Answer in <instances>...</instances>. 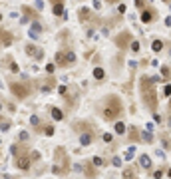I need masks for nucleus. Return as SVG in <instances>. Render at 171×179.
<instances>
[{
  "mask_svg": "<svg viewBox=\"0 0 171 179\" xmlns=\"http://www.w3.org/2000/svg\"><path fill=\"white\" fill-rule=\"evenodd\" d=\"M163 82L157 76H139L137 82V92H139V99H141V106L145 107V112L155 113L159 110V94H157V84Z\"/></svg>",
  "mask_w": 171,
  "mask_h": 179,
  "instance_id": "nucleus-1",
  "label": "nucleus"
},
{
  "mask_svg": "<svg viewBox=\"0 0 171 179\" xmlns=\"http://www.w3.org/2000/svg\"><path fill=\"white\" fill-rule=\"evenodd\" d=\"M98 115L104 121L107 123H113V121H118L125 115V106H124V99L121 96L118 94H105L104 98L98 102Z\"/></svg>",
  "mask_w": 171,
  "mask_h": 179,
  "instance_id": "nucleus-2",
  "label": "nucleus"
},
{
  "mask_svg": "<svg viewBox=\"0 0 171 179\" xmlns=\"http://www.w3.org/2000/svg\"><path fill=\"white\" fill-rule=\"evenodd\" d=\"M72 163H70V157H68V153L64 147H56L54 149V167L52 171L56 173V175H68L70 173V169H72Z\"/></svg>",
  "mask_w": 171,
  "mask_h": 179,
  "instance_id": "nucleus-3",
  "label": "nucleus"
},
{
  "mask_svg": "<svg viewBox=\"0 0 171 179\" xmlns=\"http://www.w3.org/2000/svg\"><path fill=\"white\" fill-rule=\"evenodd\" d=\"M10 92L14 94V98L26 99V98L32 96L34 84H28V82H10Z\"/></svg>",
  "mask_w": 171,
  "mask_h": 179,
  "instance_id": "nucleus-4",
  "label": "nucleus"
},
{
  "mask_svg": "<svg viewBox=\"0 0 171 179\" xmlns=\"http://www.w3.org/2000/svg\"><path fill=\"white\" fill-rule=\"evenodd\" d=\"M132 40H133L132 30L124 28V30H119V32L113 36V46L118 48L119 52H127V50H129V44H132Z\"/></svg>",
  "mask_w": 171,
  "mask_h": 179,
  "instance_id": "nucleus-5",
  "label": "nucleus"
},
{
  "mask_svg": "<svg viewBox=\"0 0 171 179\" xmlns=\"http://www.w3.org/2000/svg\"><path fill=\"white\" fill-rule=\"evenodd\" d=\"M72 64H76L74 50H60V52H56V66L58 68H66V66H72Z\"/></svg>",
  "mask_w": 171,
  "mask_h": 179,
  "instance_id": "nucleus-6",
  "label": "nucleus"
},
{
  "mask_svg": "<svg viewBox=\"0 0 171 179\" xmlns=\"http://www.w3.org/2000/svg\"><path fill=\"white\" fill-rule=\"evenodd\" d=\"M139 20L143 22V24H153V22H157L159 20V10L155 6H145L141 12H139Z\"/></svg>",
  "mask_w": 171,
  "mask_h": 179,
  "instance_id": "nucleus-7",
  "label": "nucleus"
},
{
  "mask_svg": "<svg viewBox=\"0 0 171 179\" xmlns=\"http://www.w3.org/2000/svg\"><path fill=\"white\" fill-rule=\"evenodd\" d=\"M14 165L18 167V169H22V171H28L30 169V165H32V155L30 153H22V155H18V157H14Z\"/></svg>",
  "mask_w": 171,
  "mask_h": 179,
  "instance_id": "nucleus-8",
  "label": "nucleus"
},
{
  "mask_svg": "<svg viewBox=\"0 0 171 179\" xmlns=\"http://www.w3.org/2000/svg\"><path fill=\"white\" fill-rule=\"evenodd\" d=\"M141 127L137 126H127V137H129V143H141Z\"/></svg>",
  "mask_w": 171,
  "mask_h": 179,
  "instance_id": "nucleus-9",
  "label": "nucleus"
},
{
  "mask_svg": "<svg viewBox=\"0 0 171 179\" xmlns=\"http://www.w3.org/2000/svg\"><path fill=\"white\" fill-rule=\"evenodd\" d=\"M64 4H66V0H50V6H52L54 16H68V14L64 12Z\"/></svg>",
  "mask_w": 171,
  "mask_h": 179,
  "instance_id": "nucleus-10",
  "label": "nucleus"
},
{
  "mask_svg": "<svg viewBox=\"0 0 171 179\" xmlns=\"http://www.w3.org/2000/svg\"><path fill=\"white\" fill-rule=\"evenodd\" d=\"M96 141V129H90V132H82L80 133V143L82 145H92Z\"/></svg>",
  "mask_w": 171,
  "mask_h": 179,
  "instance_id": "nucleus-11",
  "label": "nucleus"
},
{
  "mask_svg": "<svg viewBox=\"0 0 171 179\" xmlns=\"http://www.w3.org/2000/svg\"><path fill=\"white\" fill-rule=\"evenodd\" d=\"M80 169H82V171L86 173V177H88V179H94L96 175H98V171H96L98 167L94 165L92 161H86V163H82V167H80Z\"/></svg>",
  "mask_w": 171,
  "mask_h": 179,
  "instance_id": "nucleus-12",
  "label": "nucleus"
},
{
  "mask_svg": "<svg viewBox=\"0 0 171 179\" xmlns=\"http://www.w3.org/2000/svg\"><path fill=\"white\" fill-rule=\"evenodd\" d=\"M165 48H167V44H165V40H163V38L155 36V38L151 40V52H153V54H161Z\"/></svg>",
  "mask_w": 171,
  "mask_h": 179,
  "instance_id": "nucleus-13",
  "label": "nucleus"
},
{
  "mask_svg": "<svg viewBox=\"0 0 171 179\" xmlns=\"http://www.w3.org/2000/svg\"><path fill=\"white\" fill-rule=\"evenodd\" d=\"M38 84H40V90H42V92H52L54 86H56V80H54L52 76H48V78H44L42 82H38Z\"/></svg>",
  "mask_w": 171,
  "mask_h": 179,
  "instance_id": "nucleus-14",
  "label": "nucleus"
},
{
  "mask_svg": "<svg viewBox=\"0 0 171 179\" xmlns=\"http://www.w3.org/2000/svg\"><path fill=\"white\" fill-rule=\"evenodd\" d=\"M26 54L28 56H32V58H36V60L44 58V50H42V48H36L34 44H28L26 46Z\"/></svg>",
  "mask_w": 171,
  "mask_h": 179,
  "instance_id": "nucleus-15",
  "label": "nucleus"
},
{
  "mask_svg": "<svg viewBox=\"0 0 171 179\" xmlns=\"http://www.w3.org/2000/svg\"><path fill=\"white\" fill-rule=\"evenodd\" d=\"M139 167H141V169H145V171H151V157H149V155H147V153H141V155H139Z\"/></svg>",
  "mask_w": 171,
  "mask_h": 179,
  "instance_id": "nucleus-16",
  "label": "nucleus"
},
{
  "mask_svg": "<svg viewBox=\"0 0 171 179\" xmlns=\"http://www.w3.org/2000/svg\"><path fill=\"white\" fill-rule=\"evenodd\" d=\"M36 129H38V133H42V135H50V137H52L54 132H56L52 123H40V127H36Z\"/></svg>",
  "mask_w": 171,
  "mask_h": 179,
  "instance_id": "nucleus-17",
  "label": "nucleus"
},
{
  "mask_svg": "<svg viewBox=\"0 0 171 179\" xmlns=\"http://www.w3.org/2000/svg\"><path fill=\"white\" fill-rule=\"evenodd\" d=\"M78 18H80V22H92V12L86 6H82L78 10Z\"/></svg>",
  "mask_w": 171,
  "mask_h": 179,
  "instance_id": "nucleus-18",
  "label": "nucleus"
},
{
  "mask_svg": "<svg viewBox=\"0 0 171 179\" xmlns=\"http://www.w3.org/2000/svg\"><path fill=\"white\" fill-rule=\"evenodd\" d=\"M159 141H161V147L165 151H171V135L169 133H161L159 135Z\"/></svg>",
  "mask_w": 171,
  "mask_h": 179,
  "instance_id": "nucleus-19",
  "label": "nucleus"
},
{
  "mask_svg": "<svg viewBox=\"0 0 171 179\" xmlns=\"http://www.w3.org/2000/svg\"><path fill=\"white\" fill-rule=\"evenodd\" d=\"M159 74H161V80L163 82H171V66L163 64V66L159 68Z\"/></svg>",
  "mask_w": 171,
  "mask_h": 179,
  "instance_id": "nucleus-20",
  "label": "nucleus"
},
{
  "mask_svg": "<svg viewBox=\"0 0 171 179\" xmlns=\"http://www.w3.org/2000/svg\"><path fill=\"white\" fill-rule=\"evenodd\" d=\"M113 129H115V133H118V135H125V133H127V126H125L121 119L113 121Z\"/></svg>",
  "mask_w": 171,
  "mask_h": 179,
  "instance_id": "nucleus-21",
  "label": "nucleus"
},
{
  "mask_svg": "<svg viewBox=\"0 0 171 179\" xmlns=\"http://www.w3.org/2000/svg\"><path fill=\"white\" fill-rule=\"evenodd\" d=\"M50 115H52L54 121H62V119H64V112H62L60 107H56V106L50 107Z\"/></svg>",
  "mask_w": 171,
  "mask_h": 179,
  "instance_id": "nucleus-22",
  "label": "nucleus"
},
{
  "mask_svg": "<svg viewBox=\"0 0 171 179\" xmlns=\"http://www.w3.org/2000/svg\"><path fill=\"white\" fill-rule=\"evenodd\" d=\"M12 34L10 32H4V30H0V42H2V46H10L12 44Z\"/></svg>",
  "mask_w": 171,
  "mask_h": 179,
  "instance_id": "nucleus-23",
  "label": "nucleus"
},
{
  "mask_svg": "<svg viewBox=\"0 0 171 179\" xmlns=\"http://www.w3.org/2000/svg\"><path fill=\"white\" fill-rule=\"evenodd\" d=\"M92 76H94V80H96V82H104L105 80V70L104 68H94V72H92Z\"/></svg>",
  "mask_w": 171,
  "mask_h": 179,
  "instance_id": "nucleus-24",
  "label": "nucleus"
},
{
  "mask_svg": "<svg viewBox=\"0 0 171 179\" xmlns=\"http://www.w3.org/2000/svg\"><path fill=\"white\" fill-rule=\"evenodd\" d=\"M155 141V135H153L151 132H141V143H153Z\"/></svg>",
  "mask_w": 171,
  "mask_h": 179,
  "instance_id": "nucleus-25",
  "label": "nucleus"
},
{
  "mask_svg": "<svg viewBox=\"0 0 171 179\" xmlns=\"http://www.w3.org/2000/svg\"><path fill=\"white\" fill-rule=\"evenodd\" d=\"M129 52H132V54H139V52H141V42H139L137 38L132 40V44H129Z\"/></svg>",
  "mask_w": 171,
  "mask_h": 179,
  "instance_id": "nucleus-26",
  "label": "nucleus"
},
{
  "mask_svg": "<svg viewBox=\"0 0 171 179\" xmlns=\"http://www.w3.org/2000/svg\"><path fill=\"white\" fill-rule=\"evenodd\" d=\"M24 149H26L24 145H20V143H14V145H12V155H14V157H18V155H22V153H26Z\"/></svg>",
  "mask_w": 171,
  "mask_h": 179,
  "instance_id": "nucleus-27",
  "label": "nucleus"
},
{
  "mask_svg": "<svg viewBox=\"0 0 171 179\" xmlns=\"http://www.w3.org/2000/svg\"><path fill=\"white\" fill-rule=\"evenodd\" d=\"M149 4H151V2H149V0H133V6L137 8L139 12H141V10H143L145 6H149Z\"/></svg>",
  "mask_w": 171,
  "mask_h": 179,
  "instance_id": "nucleus-28",
  "label": "nucleus"
},
{
  "mask_svg": "<svg viewBox=\"0 0 171 179\" xmlns=\"http://www.w3.org/2000/svg\"><path fill=\"white\" fill-rule=\"evenodd\" d=\"M161 94H163L165 98H171V82H165L163 88H161Z\"/></svg>",
  "mask_w": 171,
  "mask_h": 179,
  "instance_id": "nucleus-29",
  "label": "nucleus"
},
{
  "mask_svg": "<svg viewBox=\"0 0 171 179\" xmlns=\"http://www.w3.org/2000/svg\"><path fill=\"white\" fill-rule=\"evenodd\" d=\"M8 66H10V72H14V74H18V64H16V62H14L12 58H8Z\"/></svg>",
  "mask_w": 171,
  "mask_h": 179,
  "instance_id": "nucleus-30",
  "label": "nucleus"
},
{
  "mask_svg": "<svg viewBox=\"0 0 171 179\" xmlns=\"http://www.w3.org/2000/svg\"><path fill=\"white\" fill-rule=\"evenodd\" d=\"M54 72H56V64H46V74L48 76H52Z\"/></svg>",
  "mask_w": 171,
  "mask_h": 179,
  "instance_id": "nucleus-31",
  "label": "nucleus"
},
{
  "mask_svg": "<svg viewBox=\"0 0 171 179\" xmlns=\"http://www.w3.org/2000/svg\"><path fill=\"white\" fill-rule=\"evenodd\" d=\"M102 139H104L105 143H112V141H113V133H104V135H102Z\"/></svg>",
  "mask_w": 171,
  "mask_h": 179,
  "instance_id": "nucleus-32",
  "label": "nucleus"
},
{
  "mask_svg": "<svg viewBox=\"0 0 171 179\" xmlns=\"http://www.w3.org/2000/svg\"><path fill=\"white\" fill-rule=\"evenodd\" d=\"M92 163H94L96 167H102V165H104V159H102V157H94V159H92Z\"/></svg>",
  "mask_w": 171,
  "mask_h": 179,
  "instance_id": "nucleus-33",
  "label": "nucleus"
},
{
  "mask_svg": "<svg viewBox=\"0 0 171 179\" xmlns=\"http://www.w3.org/2000/svg\"><path fill=\"white\" fill-rule=\"evenodd\" d=\"M163 171H165L163 167H161V169H157V171H153V177H155V179H161V177H163Z\"/></svg>",
  "mask_w": 171,
  "mask_h": 179,
  "instance_id": "nucleus-34",
  "label": "nucleus"
},
{
  "mask_svg": "<svg viewBox=\"0 0 171 179\" xmlns=\"http://www.w3.org/2000/svg\"><path fill=\"white\" fill-rule=\"evenodd\" d=\"M30 123H32V126H36V127H40V119H38V115H32V118H30Z\"/></svg>",
  "mask_w": 171,
  "mask_h": 179,
  "instance_id": "nucleus-35",
  "label": "nucleus"
},
{
  "mask_svg": "<svg viewBox=\"0 0 171 179\" xmlns=\"http://www.w3.org/2000/svg\"><path fill=\"white\" fill-rule=\"evenodd\" d=\"M0 129H2V132H8V129H10V121H2V123H0Z\"/></svg>",
  "mask_w": 171,
  "mask_h": 179,
  "instance_id": "nucleus-36",
  "label": "nucleus"
},
{
  "mask_svg": "<svg viewBox=\"0 0 171 179\" xmlns=\"http://www.w3.org/2000/svg\"><path fill=\"white\" fill-rule=\"evenodd\" d=\"M133 149H135V147H129V149L125 151V159H132V157H133V153H135Z\"/></svg>",
  "mask_w": 171,
  "mask_h": 179,
  "instance_id": "nucleus-37",
  "label": "nucleus"
},
{
  "mask_svg": "<svg viewBox=\"0 0 171 179\" xmlns=\"http://www.w3.org/2000/svg\"><path fill=\"white\" fill-rule=\"evenodd\" d=\"M68 90H70V88H68V86H60V88H58L60 96H66V94H68Z\"/></svg>",
  "mask_w": 171,
  "mask_h": 179,
  "instance_id": "nucleus-38",
  "label": "nucleus"
},
{
  "mask_svg": "<svg viewBox=\"0 0 171 179\" xmlns=\"http://www.w3.org/2000/svg\"><path fill=\"white\" fill-rule=\"evenodd\" d=\"M118 12H119V16L125 12V4H124V2H119V4H118Z\"/></svg>",
  "mask_w": 171,
  "mask_h": 179,
  "instance_id": "nucleus-39",
  "label": "nucleus"
},
{
  "mask_svg": "<svg viewBox=\"0 0 171 179\" xmlns=\"http://www.w3.org/2000/svg\"><path fill=\"white\" fill-rule=\"evenodd\" d=\"M44 8V2L42 0H36V10H42Z\"/></svg>",
  "mask_w": 171,
  "mask_h": 179,
  "instance_id": "nucleus-40",
  "label": "nucleus"
},
{
  "mask_svg": "<svg viewBox=\"0 0 171 179\" xmlns=\"http://www.w3.org/2000/svg\"><path fill=\"white\" fill-rule=\"evenodd\" d=\"M94 8L99 10V8H102V0H94Z\"/></svg>",
  "mask_w": 171,
  "mask_h": 179,
  "instance_id": "nucleus-41",
  "label": "nucleus"
},
{
  "mask_svg": "<svg viewBox=\"0 0 171 179\" xmlns=\"http://www.w3.org/2000/svg\"><path fill=\"white\" fill-rule=\"evenodd\" d=\"M119 163H121V159H119V157H113V159H112V165H115V167H118Z\"/></svg>",
  "mask_w": 171,
  "mask_h": 179,
  "instance_id": "nucleus-42",
  "label": "nucleus"
},
{
  "mask_svg": "<svg viewBox=\"0 0 171 179\" xmlns=\"http://www.w3.org/2000/svg\"><path fill=\"white\" fill-rule=\"evenodd\" d=\"M105 2H107V4H112V6H113V4H119L121 0H105Z\"/></svg>",
  "mask_w": 171,
  "mask_h": 179,
  "instance_id": "nucleus-43",
  "label": "nucleus"
},
{
  "mask_svg": "<svg viewBox=\"0 0 171 179\" xmlns=\"http://www.w3.org/2000/svg\"><path fill=\"white\" fill-rule=\"evenodd\" d=\"M167 115H171V98H169V102H167Z\"/></svg>",
  "mask_w": 171,
  "mask_h": 179,
  "instance_id": "nucleus-44",
  "label": "nucleus"
},
{
  "mask_svg": "<svg viewBox=\"0 0 171 179\" xmlns=\"http://www.w3.org/2000/svg\"><path fill=\"white\" fill-rule=\"evenodd\" d=\"M165 26L171 28V16H167V18H165Z\"/></svg>",
  "mask_w": 171,
  "mask_h": 179,
  "instance_id": "nucleus-45",
  "label": "nucleus"
},
{
  "mask_svg": "<svg viewBox=\"0 0 171 179\" xmlns=\"http://www.w3.org/2000/svg\"><path fill=\"white\" fill-rule=\"evenodd\" d=\"M20 139H28V133L26 132H20Z\"/></svg>",
  "mask_w": 171,
  "mask_h": 179,
  "instance_id": "nucleus-46",
  "label": "nucleus"
},
{
  "mask_svg": "<svg viewBox=\"0 0 171 179\" xmlns=\"http://www.w3.org/2000/svg\"><path fill=\"white\" fill-rule=\"evenodd\" d=\"M167 56H169V58H171V44H169V46H167Z\"/></svg>",
  "mask_w": 171,
  "mask_h": 179,
  "instance_id": "nucleus-47",
  "label": "nucleus"
},
{
  "mask_svg": "<svg viewBox=\"0 0 171 179\" xmlns=\"http://www.w3.org/2000/svg\"><path fill=\"white\" fill-rule=\"evenodd\" d=\"M167 123H169V127H171V115H167Z\"/></svg>",
  "mask_w": 171,
  "mask_h": 179,
  "instance_id": "nucleus-48",
  "label": "nucleus"
},
{
  "mask_svg": "<svg viewBox=\"0 0 171 179\" xmlns=\"http://www.w3.org/2000/svg\"><path fill=\"white\" fill-rule=\"evenodd\" d=\"M124 179H133V177H132V175H124Z\"/></svg>",
  "mask_w": 171,
  "mask_h": 179,
  "instance_id": "nucleus-49",
  "label": "nucleus"
},
{
  "mask_svg": "<svg viewBox=\"0 0 171 179\" xmlns=\"http://www.w3.org/2000/svg\"><path fill=\"white\" fill-rule=\"evenodd\" d=\"M169 10H171V0H169Z\"/></svg>",
  "mask_w": 171,
  "mask_h": 179,
  "instance_id": "nucleus-50",
  "label": "nucleus"
},
{
  "mask_svg": "<svg viewBox=\"0 0 171 179\" xmlns=\"http://www.w3.org/2000/svg\"><path fill=\"white\" fill-rule=\"evenodd\" d=\"M161 2H169V0H161Z\"/></svg>",
  "mask_w": 171,
  "mask_h": 179,
  "instance_id": "nucleus-51",
  "label": "nucleus"
},
{
  "mask_svg": "<svg viewBox=\"0 0 171 179\" xmlns=\"http://www.w3.org/2000/svg\"><path fill=\"white\" fill-rule=\"evenodd\" d=\"M133 179H139V177H133Z\"/></svg>",
  "mask_w": 171,
  "mask_h": 179,
  "instance_id": "nucleus-52",
  "label": "nucleus"
}]
</instances>
